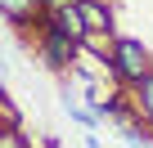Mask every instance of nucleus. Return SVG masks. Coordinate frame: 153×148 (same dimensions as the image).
<instances>
[{"label": "nucleus", "mask_w": 153, "mask_h": 148, "mask_svg": "<svg viewBox=\"0 0 153 148\" xmlns=\"http://www.w3.org/2000/svg\"><path fill=\"white\" fill-rule=\"evenodd\" d=\"M81 5V18H86V32H113V9L99 5V0H76Z\"/></svg>", "instance_id": "3"}, {"label": "nucleus", "mask_w": 153, "mask_h": 148, "mask_svg": "<svg viewBox=\"0 0 153 148\" xmlns=\"http://www.w3.org/2000/svg\"><path fill=\"white\" fill-rule=\"evenodd\" d=\"M131 90H135V117L144 126H153V72H149L140 85H131Z\"/></svg>", "instance_id": "4"}, {"label": "nucleus", "mask_w": 153, "mask_h": 148, "mask_svg": "<svg viewBox=\"0 0 153 148\" xmlns=\"http://www.w3.org/2000/svg\"><path fill=\"white\" fill-rule=\"evenodd\" d=\"M0 14L23 27V23H32V18L41 14V5H36V0H0Z\"/></svg>", "instance_id": "5"}, {"label": "nucleus", "mask_w": 153, "mask_h": 148, "mask_svg": "<svg viewBox=\"0 0 153 148\" xmlns=\"http://www.w3.org/2000/svg\"><path fill=\"white\" fill-rule=\"evenodd\" d=\"M0 148H32V144H27V135H23V130L9 121L5 130H0Z\"/></svg>", "instance_id": "6"}, {"label": "nucleus", "mask_w": 153, "mask_h": 148, "mask_svg": "<svg viewBox=\"0 0 153 148\" xmlns=\"http://www.w3.org/2000/svg\"><path fill=\"white\" fill-rule=\"evenodd\" d=\"M36 5H54V0H36Z\"/></svg>", "instance_id": "7"}, {"label": "nucleus", "mask_w": 153, "mask_h": 148, "mask_svg": "<svg viewBox=\"0 0 153 148\" xmlns=\"http://www.w3.org/2000/svg\"><path fill=\"white\" fill-rule=\"evenodd\" d=\"M76 54H81V45H76L72 36H63V32H54V27H45V32H41V58H45L54 72L72 67V63H76Z\"/></svg>", "instance_id": "2"}, {"label": "nucleus", "mask_w": 153, "mask_h": 148, "mask_svg": "<svg viewBox=\"0 0 153 148\" xmlns=\"http://www.w3.org/2000/svg\"><path fill=\"white\" fill-rule=\"evenodd\" d=\"M108 72L122 81V90H131V85H140L149 72H153V58H149V49H144V40H131V36H122V40H113V54H108Z\"/></svg>", "instance_id": "1"}]
</instances>
